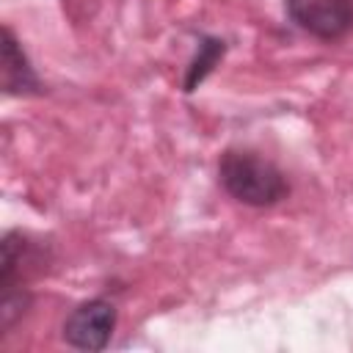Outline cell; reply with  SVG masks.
<instances>
[{"instance_id":"cell-2","label":"cell","mask_w":353,"mask_h":353,"mask_svg":"<svg viewBox=\"0 0 353 353\" xmlns=\"http://www.w3.org/2000/svg\"><path fill=\"white\" fill-rule=\"evenodd\" d=\"M290 19L325 41L353 33V0H284Z\"/></svg>"},{"instance_id":"cell-5","label":"cell","mask_w":353,"mask_h":353,"mask_svg":"<svg viewBox=\"0 0 353 353\" xmlns=\"http://www.w3.org/2000/svg\"><path fill=\"white\" fill-rule=\"evenodd\" d=\"M223 50H226V44L221 41V39H204L201 44H199V50H196V55H193V61L188 63V74H185V91H193L210 72H212V66L223 58Z\"/></svg>"},{"instance_id":"cell-6","label":"cell","mask_w":353,"mask_h":353,"mask_svg":"<svg viewBox=\"0 0 353 353\" xmlns=\"http://www.w3.org/2000/svg\"><path fill=\"white\" fill-rule=\"evenodd\" d=\"M63 3H66V0H63Z\"/></svg>"},{"instance_id":"cell-3","label":"cell","mask_w":353,"mask_h":353,"mask_svg":"<svg viewBox=\"0 0 353 353\" xmlns=\"http://www.w3.org/2000/svg\"><path fill=\"white\" fill-rule=\"evenodd\" d=\"M116 328V306L105 298L83 301L63 320V342L77 350H102Z\"/></svg>"},{"instance_id":"cell-4","label":"cell","mask_w":353,"mask_h":353,"mask_svg":"<svg viewBox=\"0 0 353 353\" xmlns=\"http://www.w3.org/2000/svg\"><path fill=\"white\" fill-rule=\"evenodd\" d=\"M3 91L8 97L41 94V80L11 28H3Z\"/></svg>"},{"instance_id":"cell-1","label":"cell","mask_w":353,"mask_h":353,"mask_svg":"<svg viewBox=\"0 0 353 353\" xmlns=\"http://www.w3.org/2000/svg\"><path fill=\"white\" fill-rule=\"evenodd\" d=\"M218 179L232 199L248 207H273L290 193L281 168L248 149L223 152L218 163Z\"/></svg>"}]
</instances>
